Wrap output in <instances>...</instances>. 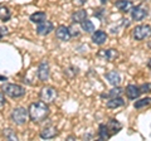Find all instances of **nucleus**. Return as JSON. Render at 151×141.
Wrapping results in <instances>:
<instances>
[{
    "label": "nucleus",
    "mask_w": 151,
    "mask_h": 141,
    "mask_svg": "<svg viewBox=\"0 0 151 141\" xmlns=\"http://www.w3.org/2000/svg\"><path fill=\"white\" fill-rule=\"evenodd\" d=\"M81 25H82V30L83 32H86V33H93L94 32V25H93V23L91 20L84 19L81 23Z\"/></svg>",
    "instance_id": "obj_24"
},
{
    "label": "nucleus",
    "mask_w": 151,
    "mask_h": 141,
    "mask_svg": "<svg viewBox=\"0 0 151 141\" xmlns=\"http://www.w3.org/2000/svg\"><path fill=\"white\" fill-rule=\"evenodd\" d=\"M98 129H100V130H98V139H100V140H108L112 136L106 124L100 125V127H98Z\"/></svg>",
    "instance_id": "obj_19"
},
{
    "label": "nucleus",
    "mask_w": 151,
    "mask_h": 141,
    "mask_svg": "<svg viewBox=\"0 0 151 141\" xmlns=\"http://www.w3.org/2000/svg\"><path fill=\"white\" fill-rule=\"evenodd\" d=\"M58 134V131H57V127L55 126H45V127L40 131V137L42 139H45V140H48V139H53L55 137V135Z\"/></svg>",
    "instance_id": "obj_10"
},
{
    "label": "nucleus",
    "mask_w": 151,
    "mask_h": 141,
    "mask_svg": "<svg viewBox=\"0 0 151 141\" xmlns=\"http://www.w3.org/2000/svg\"><path fill=\"white\" fill-rule=\"evenodd\" d=\"M55 35H57V38H58L59 40H62V42H68L70 39L69 29L67 27H64V25H59L58 28H57Z\"/></svg>",
    "instance_id": "obj_9"
},
{
    "label": "nucleus",
    "mask_w": 151,
    "mask_h": 141,
    "mask_svg": "<svg viewBox=\"0 0 151 141\" xmlns=\"http://www.w3.org/2000/svg\"><path fill=\"white\" fill-rule=\"evenodd\" d=\"M122 92H124V90H122L121 87L119 86H115V88H112L111 91H108L106 93H102L101 97L102 98H113V97H119L122 95Z\"/></svg>",
    "instance_id": "obj_17"
},
{
    "label": "nucleus",
    "mask_w": 151,
    "mask_h": 141,
    "mask_svg": "<svg viewBox=\"0 0 151 141\" xmlns=\"http://www.w3.org/2000/svg\"><path fill=\"white\" fill-rule=\"evenodd\" d=\"M150 34H151V27L147 24L137 25L132 30V37H134L135 40H144L147 38Z\"/></svg>",
    "instance_id": "obj_4"
},
{
    "label": "nucleus",
    "mask_w": 151,
    "mask_h": 141,
    "mask_svg": "<svg viewBox=\"0 0 151 141\" xmlns=\"http://www.w3.org/2000/svg\"><path fill=\"white\" fill-rule=\"evenodd\" d=\"M107 127H108V130H110V132H111V135H113V134H117L119 131L121 130V124L117 120H115V119H111L110 121L107 122Z\"/></svg>",
    "instance_id": "obj_20"
},
{
    "label": "nucleus",
    "mask_w": 151,
    "mask_h": 141,
    "mask_svg": "<svg viewBox=\"0 0 151 141\" xmlns=\"http://www.w3.org/2000/svg\"><path fill=\"white\" fill-rule=\"evenodd\" d=\"M28 112H29V119L33 122H42L49 116L50 110L47 102L37 101V102H33L29 106Z\"/></svg>",
    "instance_id": "obj_1"
},
{
    "label": "nucleus",
    "mask_w": 151,
    "mask_h": 141,
    "mask_svg": "<svg viewBox=\"0 0 151 141\" xmlns=\"http://www.w3.org/2000/svg\"><path fill=\"white\" fill-rule=\"evenodd\" d=\"M115 6L121 12L127 13L132 9V3L130 1V0H117V1L115 3Z\"/></svg>",
    "instance_id": "obj_15"
},
{
    "label": "nucleus",
    "mask_w": 151,
    "mask_h": 141,
    "mask_svg": "<svg viewBox=\"0 0 151 141\" xmlns=\"http://www.w3.org/2000/svg\"><path fill=\"white\" fill-rule=\"evenodd\" d=\"M54 29V25L52 22H48V20H44L38 24L37 27V33L39 35H48L49 33H52Z\"/></svg>",
    "instance_id": "obj_8"
},
{
    "label": "nucleus",
    "mask_w": 151,
    "mask_h": 141,
    "mask_svg": "<svg viewBox=\"0 0 151 141\" xmlns=\"http://www.w3.org/2000/svg\"><path fill=\"white\" fill-rule=\"evenodd\" d=\"M108 1H110V0H101L102 4H106V3H108Z\"/></svg>",
    "instance_id": "obj_31"
},
{
    "label": "nucleus",
    "mask_w": 151,
    "mask_h": 141,
    "mask_svg": "<svg viewBox=\"0 0 151 141\" xmlns=\"http://www.w3.org/2000/svg\"><path fill=\"white\" fill-rule=\"evenodd\" d=\"M39 96H40L42 101H44L47 103H52V102H54L55 98H57V91H55L54 87L45 86V87H43L40 90Z\"/></svg>",
    "instance_id": "obj_6"
},
{
    "label": "nucleus",
    "mask_w": 151,
    "mask_h": 141,
    "mask_svg": "<svg viewBox=\"0 0 151 141\" xmlns=\"http://www.w3.org/2000/svg\"><path fill=\"white\" fill-rule=\"evenodd\" d=\"M84 19H87V12L83 10V9H79V10L74 12L72 14V20L76 24H77V23H82Z\"/></svg>",
    "instance_id": "obj_16"
},
{
    "label": "nucleus",
    "mask_w": 151,
    "mask_h": 141,
    "mask_svg": "<svg viewBox=\"0 0 151 141\" xmlns=\"http://www.w3.org/2000/svg\"><path fill=\"white\" fill-rule=\"evenodd\" d=\"M108 109H117V107H121L125 105V101L121 98V96L119 97H113V98H110L108 102L106 103Z\"/></svg>",
    "instance_id": "obj_18"
},
{
    "label": "nucleus",
    "mask_w": 151,
    "mask_h": 141,
    "mask_svg": "<svg viewBox=\"0 0 151 141\" xmlns=\"http://www.w3.org/2000/svg\"><path fill=\"white\" fill-rule=\"evenodd\" d=\"M147 6L145 4H139L137 6H134L131 9V17H132V20L135 22H141L144 20L146 15H147Z\"/></svg>",
    "instance_id": "obj_5"
},
{
    "label": "nucleus",
    "mask_w": 151,
    "mask_h": 141,
    "mask_svg": "<svg viewBox=\"0 0 151 141\" xmlns=\"http://www.w3.org/2000/svg\"><path fill=\"white\" fill-rule=\"evenodd\" d=\"M10 10H9V8H6L5 5H0V20L3 22H8L10 19Z\"/></svg>",
    "instance_id": "obj_22"
},
{
    "label": "nucleus",
    "mask_w": 151,
    "mask_h": 141,
    "mask_svg": "<svg viewBox=\"0 0 151 141\" xmlns=\"http://www.w3.org/2000/svg\"><path fill=\"white\" fill-rule=\"evenodd\" d=\"M5 103H6L5 97H4V95H3V93H0V110H1L3 107L5 106Z\"/></svg>",
    "instance_id": "obj_28"
},
{
    "label": "nucleus",
    "mask_w": 151,
    "mask_h": 141,
    "mask_svg": "<svg viewBox=\"0 0 151 141\" xmlns=\"http://www.w3.org/2000/svg\"><path fill=\"white\" fill-rule=\"evenodd\" d=\"M140 95H141L140 87L135 86V84H129L126 87V96L129 97V100H136V98H139Z\"/></svg>",
    "instance_id": "obj_11"
},
{
    "label": "nucleus",
    "mask_w": 151,
    "mask_h": 141,
    "mask_svg": "<svg viewBox=\"0 0 151 141\" xmlns=\"http://www.w3.org/2000/svg\"><path fill=\"white\" fill-rule=\"evenodd\" d=\"M141 93H150L151 92V83H144L140 86Z\"/></svg>",
    "instance_id": "obj_26"
},
{
    "label": "nucleus",
    "mask_w": 151,
    "mask_h": 141,
    "mask_svg": "<svg viewBox=\"0 0 151 141\" xmlns=\"http://www.w3.org/2000/svg\"><path fill=\"white\" fill-rule=\"evenodd\" d=\"M4 34H8V28L0 27V35H4Z\"/></svg>",
    "instance_id": "obj_29"
},
{
    "label": "nucleus",
    "mask_w": 151,
    "mask_h": 141,
    "mask_svg": "<svg viewBox=\"0 0 151 141\" xmlns=\"http://www.w3.org/2000/svg\"><path fill=\"white\" fill-rule=\"evenodd\" d=\"M3 92L5 93L6 96L12 97V98H19V97H23L25 95V88L19 86V84L15 83H6L3 86Z\"/></svg>",
    "instance_id": "obj_2"
},
{
    "label": "nucleus",
    "mask_w": 151,
    "mask_h": 141,
    "mask_svg": "<svg viewBox=\"0 0 151 141\" xmlns=\"http://www.w3.org/2000/svg\"><path fill=\"white\" fill-rule=\"evenodd\" d=\"M130 1H132V0H130Z\"/></svg>",
    "instance_id": "obj_33"
},
{
    "label": "nucleus",
    "mask_w": 151,
    "mask_h": 141,
    "mask_svg": "<svg viewBox=\"0 0 151 141\" xmlns=\"http://www.w3.org/2000/svg\"><path fill=\"white\" fill-rule=\"evenodd\" d=\"M106 40H107V34H106L105 32L97 30V32L93 33V35H92V42H93L94 44L102 45V44L106 43Z\"/></svg>",
    "instance_id": "obj_14"
},
{
    "label": "nucleus",
    "mask_w": 151,
    "mask_h": 141,
    "mask_svg": "<svg viewBox=\"0 0 151 141\" xmlns=\"http://www.w3.org/2000/svg\"><path fill=\"white\" fill-rule=\"evenodd\" d=\"M4 135H5V137L8 140H18V136L15 135V132H14L12 129H6L4 131Z\"/></svg>",
    "instance_id": "obj_25"
},
{
    "label": "nucleus",
    "mask_w": 151,
    "mask_h": 141,
    "mask_svg": "<svg viewBox=\"0 0 151 141\" xmlns=\"http://www.w3.org/2000/svg\"><path fill=\"white\" fill-rule=\"evenodd\" d=\"M106 79L107 82L112 84V86H119V84L121 83V76L119 72H116V70H111V72L106 73Z\"/></svg>",
    "instance_id": "obj_13"
},
{
    "label": "nucleus",
    "mask_w": 151,
    "mask_h": 141,
    "mask_svg": "<svg viewBox=\"0 0 151 141\" xmlns=\"http://www.w3.org/2000/svg\"><path fill=\"white\" fill-rule=\"evenodd\" d=\"M68 29H69V33H70V37H77V35L79 34V32H78V28L76 27L74 24H73L72 27H69Z\"/></svg>",
    "instance_id": "obj_27"
},
{
    "label": "nucleus",
    "mask_w": 151,
    "mask_h": 141,
    "mask_svg": "<svg viewBox=\"0 0 151 141\" xmlns=\"http://www.w3.org/2000/svg\"><path fill=\"white\" fill-rule=\"evenodd\" d=\"M37 74H38V78H39V81H48L49 79V74H50V70H49V64L47 60H43L39 67L37 69Z\"/></svg>",
    "instance_id": "obj_7"
},
{
    "label": "nucleus",
    "mask_w": 151,
    "mask_h": 141,
    "mask_svg": "<svg viewBox=\"0 0 151 141\" xmlns=\"http://www.w3.org/2000/svg\"><path fill=\"white\" fill-rule=\"evenodd\" d=\"M151 103V98L150 97H146V98H141V100H137L134 103V107L136 110H140V109H144V107L149 106Z\"/></svg>",
    "instance_id": "obj_23"
},
{
    "label": "nucleus",
    "mask_w": 151,
    "mask_h": 141,
    "mask_svg": "<svg viewBox=\"0 0 151 141\" xmlns=\"http://www.w3.org/2000/svg\"><path fill=\"white\" fill-rule=\"evenodd\" d=\"M6 77H4V76H0V81H6Z\"/></svg>",
    "instance_id": "obj_30"
},
{
    "label": "nucleus",
    "mask_w": 151,
    "mask_h": 141,
    "mask_svg": "<svg viewBox=\"0 0 151 141\" xmlns=\"http://www.w3.org/2000/svg\"><path fill=\"white\" fill-rule=\"evenodd\" d=\"M117 55H119V53H117V50L115 49H102L98 52V57H101L103 59H106V60H113V59H116L117 58Z\"/></svg>",
    "instance_id": "obj_12"
},
{
    "label": "nucleus",
    "mask_w": 151,
    "mask_h": 141,
    "mask_svg": "<svg viewBox=\"0 0 151 141\" xmlns=\"http://www.w3.org/2000/svg\"><path fill=\"white\" fill-rule=\"evenodd\" d=\"M29 119V112L24 107H17L10 114V120L15 125H24Z\"/></svg>",
    "instance_id": "obj_3"
},
{
    "label": "nucleus",
    "mask_w": 151,
    "mask_h": 141,
    "mask_svg": "<svg viewBox=\"0 0 151 141\" xmlns=\"http://www.w3.org/2000/svg\"><path fill=\"white\" fill-rule=\"evenodd\" d=\"M47 20V14L44 12H37L34 14H32L30 15V22L32 23H37V24H39V23Z\"/></svg>",
    "instance_id": "obj_21"
},
{
    "label": "nucleus",
    "mask_w": 151,
    "mask_h": 141,
    "mask_svg": "<svg viewBox=\"0 0 151 141\" xmlns=\"http://www.w3.org/2000/svg\"><path fill=\"white\" fill-rule=\"evenodd\" d=\"M147 67H149V68H150V69H151V59H150V60H149V63H147Z\"/></svg>",
    "instance_id": "obj_32"
},
{
    "label": "nucleus",
    "mask_w": 151,
    "mask_h": 141,
    "mask_svg": "<svg viewBox=\"0 0 151 141\" xmlns=\"http://www.w3.org/2000/svg\"><path fill=\"white\" fill-rule=\"evenodd\" d=\"M0 37H1V35H0Z\"/></svg>",
    "instance_id": "obj_34"
}]
</instances>
